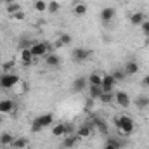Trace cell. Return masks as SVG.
<instances>
[{"label":"cell","mask_w":149,"mask_h":149,"mask_svg":"<svg viewBox=\"0 0 149 149\" xmlns=\"http://www.w3.org/2000/svg\"><path fill=\"white\" fill-rule=\"evenodd\" d=\"M114 102H116L120 108H128V106L132 104L130 95H128L127 92H123V90H118V92L114 94Z\"/></svg>","instance_id":"obj_5"},{"label":"cell","mask_w":149,"mask_h":149,"mask_svg":"<svg viewBox=\"0 0 149 149\" xmlns=\"http://www.w3.org/2000/svg\"><path fill=\"white\" fill-rule=\"evenodd\" d=\"M14 135L12 134H9V132H3L2 135H0V146H10L12 142H14Z\"/></svg>","instance_id":"obj_20"},{"label":"cell","mask_w":149,"mask_h":149,"mask_svg":"<svg viewBox=\"0 0 149 149\" xmlns=\"http://www.w3.org/2000/svg\"><path fill=\"white\" fill-rule=\"evenodd\" d=\"M111 74H113V78H114L116 81H123V80L127 78V73H125V70H114Z\"/></svg>","instance_id":"obj_30"},{"label":"cell","mask_w":149,"mask_h":149,"mask_svg":"<svg viewBox=\"0 0 149 149\" xmlns=\"http://www.w3.org/2000/svg\"><path fill=\"white\" fill-rule=\"evenodd\" d=\"M146 21V16H144V12H134L132 16H130V23L134 24V26H141L142 23Z\"/></svg>","instance_id":"obj_16"},{"label":"cell","mask_w":149,"mask_h":149,"mask_svg":"<svg viewBox=\"0 0 149 149\" xmlns=\"http://www.w3.org/2000/svg\"><path fill=\"white\" fill-rule=\"evenodd\" d=\"M28 144H30V141H28L26 137H16L10 146L14 149H24V148H28Z\"/></svg>","instance_id":"obj_18"},{"label":"cell","mask_w":149,"mask_h":149,"mask_svg":"<svg viewBox=\"0 0 149 149\" xmlns=\"http://www.w3.org/2000/svg\"><path fill=\"white\" fill-rule=\"evenodd\" d=\"M19 83V76L14 73H3L0 74V88H3V90H9V88H12V87H16Z\"/></svg>","instance_id":"obj_2"},{"label":"cell","mask_w":149,"mask_h":149,"mask_svg":"<svg viewBox=\"0 0 149 149\" xmlns=\"http://www.w3.org/2000/svg\"><path fill=\"white\" fill-rule=\"evenodd\" d=\"M94 127H97V130H99L101 134H108V132H109V128H108V123H106L104 120H99V118H95V120H94Z\"/></svg>","instance_id":"obj_22"},{"label":"cell","mask_w":149,"mask_h":149,"mask_svg":"<svg viewBox=\"0 0 149 149\" xmlns=\"http://www.w3.org/2000/svg\"><path fill=\"white\" fill-rule=\"evenodd\" d=\"M121 148V144H120V141H118V139H108V141H106V144H104V148L102 149H120Z\"/></svg>","instance_id":"obj_26"},{"label":"cell","mask_w":149,"mask_h":149,"mask_svg":"<svg viewBox=\"0 0 149 149\" xmlns=\"http://www.w3.org/2000/svg\"><path fill=\"white\" fill-rule=\"evenodd\" d=\"M12 19H16V21H24V19H26V14H24V10H19V12L12 14Z\"/></svg>","instance_id":"obj_34"},{"label":"cell","mask_w":149,"mask_h":149,"mask_svg":"<svg viewBox=\"0 0 149 149\" xmlns=\"http://www.w3.org/2000/svg\"><path fill=\"white\" fill-rule=\"evenodd\" d=\"M92 130H94V125L92 123H83V125L78 127L76 135H78V139H87V137L92 135Z\"/></svg>","instance_id":"obj_7"},{"label":"cell","mask_w":149,"mask_h":149,"mask_svg":"<svg viewBox=\"0 0 149 149\" xmlns=\"http://www.w3.org/2000/svg\"><path fill=\"white\" fill-rule=\"evenodd\" d=\"M52 135L54 137H61V135H66V123H57L52 127Z\"/></svg>","instance_id":"obj_19"},{"label":"cell","mask_w":149,"mask_h":149,"mask_svg":"<svg viewBox=\"0 0 149 149\" xmlns=\"http://www.w3.org/2000/svg\"><path fill=\"white\" fill-rule=\"evenodd\" d=\"M42 130H43V127L40 125V121H38L37 118H35V120L31 121V132H35V134H38V132H42Z\"/></svg>","instance_id":"obj_33"},{"label":"cell","mask_w":149,"mask_h":149,"mask_svg":"<svg viewBox=\"0 0 149 149\" xmlns=\"http://www.w3.org/2000/svg\"><path fill=\"white\" fill-rule=\"evenodd\" d=\"M14 61H7V63H3V73H10V70L14 68Z\"/></svg>","instance_id":"obj_35"},{"label":"cell","mask_w":149,"mask_h":149,"mask_svg":"<svg viewBox=\"0 0 149 149\" xmlns=\"http://www.w3.org/2000/svg\"><path fill=\"white\" fill-rule=\"evenodd\" d=\"M135 106L137 108H149V97L148 95H139L137 99H135Z\"/></svg>","instance_id":"obj_25"},{"label":"cell","mask_w":149,"mask_h":149,"mask_svg":"<svg viewBox=\"0 0 149 149\" xmlns=\"http://www.w3.org/2000/svg\"><path fill=\"white\" fill-rule=\"evenodd\" d=\"M19 61H21L24 66H30V64L35 61V57H33V54H31V50H30V49H24V50H21Z\"/></svg>","instance_id":"obj_11"},{"label":"cell","mask_w":149,"mask_h":149,"mask_svg":"<svg viewBox=\"0 0 149 149\" xmlns=\"http://www.w3.org/2000/svg\"><path fill=\"white\" fill-rule=\"evenodd\" d=\"M33 43H35L33 40H26V38H24V40H21V42H19V50H24V49H31V47H33Z\"/></svg>","instance_id":"obj_31"},{"label":"cell","mask_w":149,"mask_h":149,"mask_svg":"<svg viewBox=\"0 0 149 149\" xmlns=\"http://www.w3.org/2000/svg\"><path fill=\"white\" fill-rule=\"evenodd\" d=\"M50 49H54V47H52L50 43H47V42H35L30 50H31L33 57H45Z\"/></svg>","instance_id":"obj_3"},{"label":"cell","mask_w":149,"mask_h":149,"mask_svg":"<svg viewBox=\"0 0 149 149\" xmlns=\"http://www.w3.org/2000/svg\"><path fill=\"white\" fill-rule=\"evenodd\" d=\"M99 101L102 104H111V102H114V92H102L101 97H99Z\"/></svg>","instance_id":"obj_24"},{"label":"cell","mask_w":149,"mask_h":149,"mask_svg":"<svg viewBox=\"0 0 149 149\" xmlns=\"http://www.w3.org/2000/svg\"><path fill=\"white\" fill-rule=\"evenodd\" d=\"M37 120L40 121V125H42L43 128H47V127L52 125V121H54V114H52V113H43V114L37 116Z\"/></svg>","instance_id":"obj_12"},{"label":"cell","mask_w":149,"mask_h":149,"mask_svg":"<svg viewBox=\"0 0 149 149\" xmlns=\"http://www.w3.org/2000/svg\"><path fill=\"white\" fill-rule=\"evenodd\" d=\"M61 57L57 56V54H47L45 56V64L47 66H52V68H57V66H61Z\"/></svg>","instance_id":"obj_13"},{"label":"cell","mask_w":149,"mask_h":149,"mask_svg":"<svg viewBox=\"0 0 149 149\" xmlns=\"http://www.w3.org/2000/svg\"><path fill=\"white\" fill-rule=\"evenodd\" d=\"M76 142H78V135H76V134L66 135V137H64V141H63V148H64V149H71V148L76 146Z\"/></svg>","instance_id":"obj_15"},{"label":"cell","mask_w":149,"mask_h":149,"mask_svg":"<svg viewBox=\"0 0 149 149\" xmlns=\"http://www.w3.org/2000/svg\"><path fill=\"white\" fill-rule=\"evenodd\" d=\"M5 10L12 16V14H16V12H19V10H23V9H21V5H19L17 2H14V3H9V5L5 7Z\"/></svg>","instance_id":"obj_29"},{"label":"cell","mask_w":149,"mask_h":149,"mask_svg":"<svg viewBox=\"0 0 149 149\" xmlns=\"http://www.w3.org/2000/svg\"><path fill=\"white\" fill-rule=\"evenodd\" d=\"M141 28H142V33H144L146 37H149V21H148V19L141 24Z\"/></svg>","instance_id":"obj_36"},{"label":"cell","mask_w":149,"mask_h":149,"mask_svg":"<svg viewBox=\"0 0 149 149\" xmlns=\"http://www.w3.org/2000/svg\"><path fill=\"white\" fill-rule=\"evenodd\" d=\"M0 123H2V116H0Z\"/></svg>","instance_id":"obj_40"},{"label":"cell","mask_w":149,"mask_h":149,"mask_svg":"<svg viewBox=\"0 0 149 149\" xmlns=\"http://www.w3.org/2000/svg\"><path fill=\"white\" fill-rule=\"evenodd\" d=\"M59 10H61V3H59L57 0H50V2H47V12L56 14V12H59Z\"/></svg>","instance_id":"obj_23"},{"label":"cell","mask_w":149,"mask_h":149,"mask_svg":"<svg viewBox=\"0 0 149 149\" xmlns=\"http://www.w3.org/2000/svg\"><path fill=\"white\" fill-rule=\"evenodd\" d=\"M57 40H59L63 45H70V43H71V35H68V33H61Z\"/></svg>","instance_id":"obj_32"},{"label":"cell","mask_w":149,"mask_h":149,"mask_svg":"<svg viewBox=\"0 0 149 149\" xmlns=\"http://www.w3.org/2000/svg\"><path fill=\"white\" fill-rule=\"evenodd\" d=\"M87 87H88V81H87V78H83V76L76 78V80L73 81V92H76V94L83 92Z\"/></svg>","instance_id":"obj_10"},{"label":"cell","mask_w":149,"mask_h":149,"mask_svg":"<svg viewBox=\"0 0 149 149\" xmlns=\"http://www.w3.org/2000/svg\"><path fill=\"white\" fill-rule=\"evenodd\" d=\"M90 56H92V50L90 49H83V47L74 49V52H73V59L76 63H85V61H88Z\"/></svg>","instance_id":"obj_4"},{"label":"cell","mask_w":149,"mask_h":149,"mask_svg":"<svg viewBox=\"0 0 149 149\" xmlns=\"http://www.w3.org/2000/svg\"><path fill=\"white\" fill-rule=\"evenodd\" d=\"M33 9L37 12H47V2L45 0H35L33 2Z\"/></svg>","instance_id":"obj_27"},{"label":"cell","mask_w":149,"mask_h":149,"mask_svg":"<svg viewBox=\"0 0 149 149\" xmlns=\"http://www.w3.org/2000/svg\"><path fill=\"white\" fill-rule=\"evenodd\" d=\"M142 85H144V87H149V74H148V76H144V80H142Z\"/></svg>","instance_id":"obj_37"},{"label":"cell","mask_w":149,"mask_h":149,"mask_svg":"<svg viewBox=\"0 0 149 149\" xmlns=\"http://www.w3.org/2000/svg\"><path fill=\"white\" fill-rule=\"evenodd\" d=\"M61 47H64V45H63V43H61V42H59V40H57V42H56V43H54V49H61Z\"/></svg>","instance_id":"obj_38"},{"label":"cell","mask_w":149,"mask_h":149,"mask_svg":"<svg viewBox=\"0 0 149 149\" xmlns=\"http://www.w3.org/2000/svg\"><path fill=\"white\" fill-rule=\"evenodd\" d=\"M16 109V104L12 99H2L0 101V114H10Z\"/></svg>","instance_id":"obj_8"},{"label":"cell","mask_w":149,"mask_h":149,"mask_svg":"<svg viewBox=\"0 0 149 149\" xmlns=\"http://www.w3.org/2000/svg\"><path fill=\"white\" fill-rule=\"evenodd\" d=\"M125 73H127V76H134V74L139 73V64L135 63V61H128L127 64H125Z\"/></svg>","instance_id":"obj_14"},{"label":"cell","mask_w":149,"mask_h":149,"mask_svg":"<svg viewBox=\"0 0 149 149\" xmlns=\"http://www.w3.org/2000/svg\"><path fill=\"white\" fill-rule=\"evenodd\" d=\"M114 85H116V80L113 78V74H102V83H101L102 92H113Z\"/></svg>","instance_id":"obj_6"},{"label":"cell","mask_w":149,"mask_h":149,"mask_svg":"<svg viewBox=\"0 0 149 149\" xmlns=\"http://www.w3.org/2000/svg\"><path fill=\"white\" fill-rule=\"evenodd\" d=\"M73 12H74V16H85V14H87V5L81 3V2L76 3L73 7Z\"/></svg>","instance_id":"obj_28"},{"label":"cell","mask_w":149,"mask_h":149,"mask_svg":"<svg viewBox=\"0 0 149 149\" xmlns=\"http://www.w3.org/2000/svg\"><path fill=\"white\" fill-rule=\"evenodd\" d=\"M101 94H102V88H101V87H97V85H88V95H90V99H99Z\"/></svg>","instance_id":"obj_21"},{"label":"cell","mask_w":149,"mask_h":149,"mask_svg":"<svg viewBox=\"0 0 149 149\" xmlns=\"http://www.w3.org/2000/svg\"><path fill=\"white\" fill-rule=\"evenodd\" d=\"M2 2H3V3H5V5H9V3H14V2H16V0H2Z\"/></svg>","instance_id":"obj_39"},{"label":"cell","mask_w":149,"mask_h":149,"mask_svg":"<svg viewBox=\"0 0 149 149\" xmlns=\"http://www.w3.org/2000/svg\"><path fill=\"white\" fill-rule=\"evenodd\" d=\"M87 81H88V85H97V87H101V83H102V74L97 73V71H94V73L88 74Z\"/></svg>","instance_id":"obj_17"},{"label":"cell","mask_w":149,"mask_h":149,"mask_svg":"<svg viewBox=\"0 0 149 149\" xmlns=\"http://www.w3.org/2000/svg\"><path fill=\"white\" fill-rule=\"evenodd\" d=\"M114 125L123 135H132L135 132V121L127 114H121V116L114 118Z\"/></svg>","instance_id":"obj_1"},{"label":"cell","mask_w":149,"mask_h":149,"mask_svg":"<svg viewBox=\"0 0 149 149\" xmlns=\"http://www.w3.org/2000/svg\"><path fill=\"white\" fill-rule=\"evenodd\" d=\"M114 16H116V10L113 7H104L101 10V21L102 23H111L113 19H114Z\"/></svg>","instance_id":"obj_9"}]
</instances>
